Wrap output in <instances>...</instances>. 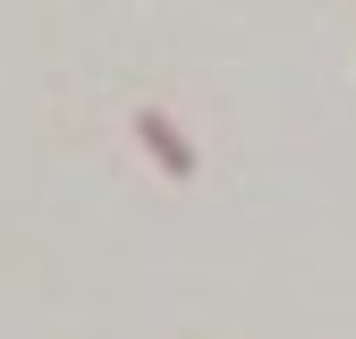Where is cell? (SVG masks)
<instances>
[{
	"mask_svg": "<svg viewBox=\"0 0 356 339\" xmlns=\"http://www.w3.org/2000/svg\"><path fill=\"white\" fill-rule=\"evenodd\" d=\"M136 136H145V153L170 170V179H195V144L178 136V119H170V110H136Z\"/></svg>",
	"mask_w": 356,
	"mask_h": 339,
	"instance_id": "cell-1",
	"label": "cell"
}]
</instances>
